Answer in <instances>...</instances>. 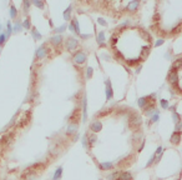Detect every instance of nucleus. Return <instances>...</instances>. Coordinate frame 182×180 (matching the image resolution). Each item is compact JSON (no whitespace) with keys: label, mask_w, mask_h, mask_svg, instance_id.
Instances as JSON below:
<instances>
[{"label":"nucleus","mask_w":182,"mask_h":180,"mask_svg":"<svg viewBox=\"0 0 182 180\" xmlns=\"http://www.w3.org/2000/svg\"><path fill=\"white\" fill-rule=\"evenodd\" d=\"M157 120H159V110H156V111L152 114V116H151V122L152 123H156Z\"/></svg>","instance_id":"5701e85b"},{"label":"nucleus","mask_w":182,"mask_h":180,"mask_svg":"<svg viewBox=\"0 0 182 180\" xmlns=\"http://www.w3.org/2000/svg\"><path fill=\"white\" fill-rule=\"evenodd\" d=\"M23 26L26 28V29H30V21H29V19H26L25 21L23 23Z\"/></svg>","instance_id":"72a5a7b5"},{"label":"nucleus","mask_w":182,"mask_h":180,"mask_svg":"<svg viewBox=\"0 0 182 180\" xmlns=\"http://www.w3.org/2000/svg\"><path fill=\"white\" fill-rule=\"evenodd\" d=\"M90 35H81V39H89Z\"/></svg>","instance_id":"ea45409f"},{"label":"nucleus","mask_w":182,"mask_h":180,"mask_svg":"<svg viewBox=\"0 0 182 180\" xmlns=\"http://www.w3.org/2000/svg\"><path fill=\"white\" fill-rule=\"evenodd\" d=\"M73 25H74V29H75V34L76 35H80V26H79V23H77V20H73Z\"/></svg>","instance_id":"aec40b11"},{"label":"nucleus","mask_w":182,"mask_h":180,"mask_svg":"<svg viewBox=\"0 0 182 180\" xmlns=\"http://www.w3.org/2000/svg\"><path fill=\"white\" fill-rule=\"evenodd\" d=\"M46 53H47L46 46H45V45H43V46H40L39 49L36 50V58H37V59H43V58H45Z\"/></svg>","instance_id":"39448f33"},{"label":"nucleus","mask_w":182,"mask_h":180,"mask_svg":"<svg viewBox=\"0 0 182 180\" xmlns=\"http://www.w3.org/2000/svg\"><path fill=\"white\" fill-rule=\"evenodd\" d=\"M86 61V54L82 53V51H77L76 54L74 55V63L77 65H82Z\"/></svg>","instance_id":"f257e3e1"},{"label":"nucleus","mask_w":182,"mask_h":180,"mask_svg":"<svg viewBox=\"0 0 182 180\" xmlns=\"http://www.w3.org/2000/svg\"><path fill=\"white\" fill-rule=\"evenodd\" d=\"M91 75H92V68H87V79H90Z\"/></svg>","instance_id":"c9c22d12"},{"label":"nucleus","mask_w":182,"mask_h":180,"mask_svg":"<svg viewBox=\"0 0 182 180\" xmlns=\"http://www.w3.org/2000/svg\"><path fill=\"white\" fill-rule=\"evenodd\" d=\"M99 23L101 24V25H104V26H106V21H104L102 19H99Z\"/></svg>","instance_id":"58836bf2"},{"label":"nucleus","mask_w":182,"mask_h":180,"mask_svg":"<svg viewBox=\"0 0 182 180\" xmlns=\"http://www.w3.org/2000/svg\"><path fill=\"white\" fill-rule=\"evenodd\" d=\"M90 129L94 131V133H97V131L101 130V122H99V120H95V122L91 123L90 125Z\"/></svg>","instance_id":"0eeeda50"},{"label":"nucleus","mask_w":182,"mask_h":180,"mask_svg":"<svg viewBox=\"0 0 182 180\" xmlns=\"http://www.w3.org/2000/svg\"><path fill=\"white\" fill-rule=\"evenodd\" d=\"M0 30H1V25H0Z\"/></svg>","instance_id":"a19ab883"},{"label":"nucleus","mask_w":182,"mask_h":180,"mask_svg":"<svg viewBox=\"0 0 182 180\" xmlns=\"http://www.w3.org/2000/svg\"><path fill=\"white\" fill-rule=\"evenodd\" d=\"M87 101H86V98H84L82 100V113H84V115H82V119H84V122H86V118H87Z\"/></svg>","instance_id":"f8f14e48"},{"label":"nucleus","mask_w":182,"mask_h":180,"mask_svg":"<svg viewBox=\"0 0 182 180\" xmlns=\"http://www.w3.org/2000/svg\"><path fill=\"white\" fill-rule=\"evenodd\" d=\"M31 34H33V36H34V39H35V40L41 39V34L37 33L36 29H31Z\"/></svg>","instance_id":"4be33fe9"},{"label":"nucleus","mask_w":182,"mask_h":180,"mask_svg":"<svg viewBox=\"0 0 182 180\" xmlns=\"http://www.w3.org/2000/svg\"><path fill=\"white\" fill-rule=\"evenodd\" d=\"M71 10H73V6H69L66 9V11L64 13V18L65 20H70V14H71Z\"/></svg>","instance_id":"412c9836"},{"label":"nucleus","mask_w":182,"mask_h":180,"mask_svg":"<svg viewBox=\"0 0 182 180\" xmlns=\"http://www.w3.org/2000/svg\"><path fill=\"white\" fill-rule=\"evenodd\" d=\"M112 163H102V164L99 165V168L101 169V170H111L112 169Z\"/></svg>","instance_id":"4468645a"},{"label":"nucleus","mask_w":182,"mask_h":180,"mask_svg":"<svg viewBox=\"0 0 182 180\" xmlns=\"http://www.w3.org/2000/svg\"><path fill=\"white\" fill-rule=\"evenodd\" d=\"M61 175H63V168H57L56 171H55V174H54L53 180H59L61 178Z\"/></svg>","instance_id":"dca6fc26"},{"label":"nucleus","mask_w":182,"mask_h":180,"mask_svg":"<svg viewBox=\"0 0 182 180\" xmlns=\"http://www.w3.org/2000/svg\"><path fill=\"white\" fill-rule=\"evenodd\" d=\"M130 120H131V125H133V126H139V125H141V123H142L141 116L136 113L132 114L131 118H130Z\"/></svg>","instance_id":"7ed1b4c3"},{"label":"nucleus","mask_w":182,"mask_h":180,"mask_svg":"<svg viewBox=\"0 0 182 180\" xmlns=\"http://www.w3.org/2000/svg\"><path fill=\"white\" fill-rule=\"evenodd\" d=\"M33 4H34V5H36L37 8H43V6H44V3H43V1H36V0H34Z\"/></svg>","instance_id":"7c9ffc66"},{"label":"nucleus","mask_w":182,"mask_h":180,"mask_svg":"<svg viewBox=\"0 0 182 180\" xmlns=\"http://www.w3.org/2000/svg\"><path fill=\"white\" fill-rule=\"evenodd\" d=\"M180 140H181V133H178V131H175V133L171 135V143L176 145V144L180 143Z\"/></svg>","instance_id":"1a4fd4ad"},{"label":"nucleus","mask_w":182,"mask_h":180,"mask_svg":"<svg viewBox=\"0 0 182 180\" xmlns=\"http://www.w3.org/2000/svg\"><path fill=\"white\" fill-rule=\"evenodd\" d=\"M161 44H163V39H159V40L156 41V44H155V45H156V46H160Z\"/></svg>","instance_id":"4c0bfd02"},{"label":"nucleus","mask_w":182,"mask_h":180,"mask_svg":"<svg viewBox=\"0 0 182 180\" xmlns=\"http://www.w3.org/2000/svg\"><path fill=\"white\" fill-rule=\"evenodd\" d=\"M169 81L171 83L172 85H177V83H178V74H177V71H170V74H169Z\"/></svg>","instance_id":"20e7f679"},{"label":"nucleus","mask_w":182,"mask_h":180,"mask_svg":"<svg viewBox=\"0 0 182 180\" xmlns=\"http://www.w3.org/2000/svg\"><path fill=\"white\" fill-rule=\"evenodd\" d=\"M173 122H175V123H176V124L181 122V116H180V115H178V114H177V113H173Z\"/></svg>","instance_id":"bb28decb"},{"label":"nucleus","mask_w":182,"mask_h":180,"mask_svg":"<svg viewBox=\"0 0 182 180\" xmlns=\"http://www.w3.org/2000/svg\"><path fill=\"white\" fill-rule=\"evenodd\" d=\"M139 5H140V1H131V3H129V5H127V10L129 11H136Z\"/></svg>","instance_id":"9b49d317"},{"label":"nucleus","mask_w":182,"mask_h":180,"mask_svg":"<svg viewBox=\"0 0 182 180\" xmlns=\"http://www.w3.org/2000/svg\"><path fill=\"white\" fill-rule=\"evenodd\" d=\"M21 28H23L21 23H20V21H18V23L15 24V26H14V30H15V32H20V30H21Z\"/></svg>","instance_id":"cd10ccee"},{"label":"nucleus","mask_w":182,"mask_h":180,"mask_svg":"<svg viewBox=\"0 0 182 180\" xmlns=\"http://www.w3.org/2000/svg\"><path fill=\"white\" fill-rule=\"evenodd\" d=\"M97 43L100 45H104V43H105V33L104 32L97 34Z\"/></svg>","instance_id":"a211bd4d"},{"label":"nucleus","mask_w":182,"mask_h":180,"mask_svg":"<svg viewBox=\"0 0 182 180\" xmlns=\"http://www.w3.org/2000/svg\"><path fill=\"white\" fill-rule=\"evenodd\" d=\"M181 66H182V59H177L176 61H173L172 66H171V71H177Z\"/></svg>","instance_id":"9d476101"},{"label":"nucleus","mask_w":182,"mask_h":180,"mask_svg":"<svg viewBox=\"0 0 182 180\" xmlns=\"http://www.w3.org/2000/svg\"><path fill=\"white\" fill-rule=\"evenodd\" d=\"M181 130H182V120H181L180 123H177V124H176V131L181 133Z\"/></svg>","instance_id":"2f4dec72"},{"label":"nucleus","mask_w":182,"mask_h":180,"mask_svg":"<svg viewBox=\"0 0 182 180\" xmlns=\"http://www.w3.org/2000/svg\"><path fill=\"white\" fill-rule=\"evenodd\" d=\"M105 85H106V98H107V100H110L112 98V86H111L110 80H106Z\"/></svg>","instance_id":"423d86ee"},{"label":"nucleus","mask_w":182,"mask_h":180,"mask_svg":"<svg viewBox=\"0 0 182 180\" xmlns=\"http://www.w3.org/2000/svg\"><path fill=\"white\" fill-rule=\"evenodd\" d=\"M66 29V25H63V26H60V28H57V29H55V33H57V34H60V33H63L64 30Z\"/></svg>","instance_id":"c85d7f7f"},{"label":"nucleus","mask_w":182,"mask_h":180,"mask_svg":"<svg viewBox=\"0 0 182 180\" xmlns=\"http://www.w3.org/2000/svg\"><path fill=\"white\" fill-rule=\"evenodd\" d=\"M16 15H18V13H16L15 6H11V8H10V16H11L13 19H15V18H16Z\"/></svg>","instance_id":"b1692460"},{"label":"nucleus","mask_w":182,"mask_h":180,"mask_svg":"<svg viewBox=\"0 0 182 180\" xmlns=\"http://www.w3.org/2000/svg\"><path fill=\"white\" fill-rule=\"evenodd\" d=\"M160 104H161V108H163V109H167V108H169V101H167V100L162 99V100L160 101Z\"/></svg>","instance_id":"393cba45"},{"label":"nucleus","mask_w":182,"mask_h":180,"mask_svg":"<svg viewBox=\"0 0 182 180\" xmlns=\"http://www.w3.org/2000/svg\"><path fill=\"white\" fill-rule=\"evenodd\" d=\"M82 145H84L85 148L87 146V135H84V136H82Z\"/></svg>","instance_id":"473e14b6"},{"label":"nucleus","mask_w":182,"mask_h":180,"mask_svg":"<svg viewBox=\"0 0 182 180\" xmlns=\"http://www.w3.org/2000/svg\"><path fill=\"white\" fill-rule=\"evenodd\" d=\"M13 28H11V24H10V21L8 23V35H6V38H9L10 35H11V32H13Z\"/></svg>","instance_id":"c756f323"},{"label":"nucleus","mask_w":182,"mask_h":180,"mask_svg":"<svg viewBox=\"0 0 182 180\" xmlns=\"http://www.w3.org/2000/svg\"><path fill=\"white\" fill-rule=\"evenodd\" d=\"M5 40H6V35H5L4 33H1V34H0V46H1V45H4Z\"/></svg>","instance_id":"a878e982"},{"label":"nucleus","mask_w":182,"mask_h":180,"mask_svg":"<svg viewBox=\"0 0 182 180\" xmlns=\"http://www.w3.org/2000/svg\"><path fill=\"white\" fill-rule=\"evenodd\" d=\"M61 43H63V36H61V35H56V36L51 38V44H54V45H60Z\"/></svg>","instance_id":"2eb2a0df"},{"label":"nucleus","mask_w":182,"mask_h":180,"mask_svg":"<svg viewBox=\"0 0 182 180\" xmlns=\"http://www.w3.org/2000/svg\"><path fill=\"white\" fill-rule=\"evenodd\" d=\"M137 103H139V106H140V108H142V109H143V108L146 106V104L149 103V99H147V96H146V98H140Z\"/></svg>","instance_id":"f3484780"},{"label":"nucleus","mask_w":182,"mask_h":180,"mask_svg":"<svg viewBox=\"0 0 182 180\" xmlns=\"http://www.w3.org/2000/svg\"><path fill=\"white\" fill-rule=\"evenodd\" d=\"M119 180H132V175L127 171H123L119 175Z\"/></svg>","instance_id":"ddd939ff"},{"label":"nucleus","mask_w":182,"mask_h":180,"mask_svg":"<svg viewBox=\"0 0 182 180\" xmlns=\"http://www.w3.org/2000/svg\"><path fill=\"white\" fill-rule=\"evenodd\" d=\"M162 151H163V148H162V146H159L155 154H156V155H161V154H162Z\"/></svg>","instance_id":"f704fd0d"},{"label":"nucleus","mask_w":182,"mask_h":180,"mask_svg":"<svg viewBox=\"0 0 182 180\" xmlns=\"http://www.w3.org/2000/svg\"><path fill=\"white\" fill-rule=\"evenodd\" d=\"M77 45H79V41L76 39H71V38H70V39L66 40V49L70 50V51H73V50L76 49Z\"/></svg>","instance_id":"f03ea898"},{"label":"nucleus","mask_w":182,"mask_h":180,"mask_svg":"<svg viewBox=\"0 0 182 180\" xmlns=\"http://www.w3.org/2000/svg\"><path fill=\"white\" fill-rule=\"evenodd\" d=\"M29 5H30V3H29V1H24V6H25V11H27V10H29Z\"/></svg>","instance_id":"e433bc0d"},{"label":"nucleus","mask_w":182,"mask_h":180,"mask_svg":"<svg viewBox=\"0 0 182 180\" xmlns=\"http://www.w3.org/2000/svg\"><path fill=\"white\" fill-rule=\"evenodd\" d=\"M132 139H133V141H140V140L142 139V133H141L140 130H139V131H136V133L133 134Z\"/></svg>","instance_id":"6ab92c4d"},{"label":"nucleus","mask_w":182,"mask_h":180,"mask_svg":"<svg viewBox=\"0 0 182 180\" xmlns=\"http://www.w3.org/2000/svg\"><path fill=\"white\" fill-rule=\"evenodd\" d=\"M76 129H77V124H76V123L69 124L67 130H66V134H67V135H74L75 133H76Z\"/></svg>","instance_id":"6e6552de"}]
</instances>
